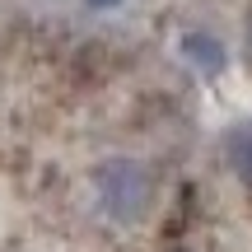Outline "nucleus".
<instances>
[{"label": "nucleus", "mask_w": 252, "mask_h": 252, "mask_svg": "<svg viewBox=\"0 0 252 252\" xmlns=\"http://www.w3.org/2000/svg\"><path fill=\"white\" fill-rule=\"evenodd\" d=\"M94 191H98V206H103L108 220L135 224V220H145V210L154 201V178L135 159H108L94 173Z\"/></svg>", "instance_id": "obj_1"}, {"label": "nucleus", "mask_w": 252, "mask_h": 252, "mask_svg": "<svg viewBox=\"0 0 252 252\" xmlns=\"http://www.w3.org/2000/svg\"><path fill=\"white\" fill-rule=\"evenodd\" d=\"M178 52H182V61L196 65L201 75H224V65H229L224 42H220L215 33H201V28H191V33L178 37Z\"/></svg>", "instance_id": "obj_2"}, {"label": "nucleus", "mask_w": 252, "mask_h": 252, "mask_svg": "<svg viewBox=\"0 0 252 252\" xmlns=\"http://www.w3.org/2000/svg\"><path fill=\"white\" fill-rule=\"evenodd\" d=\"M220 150H224V163L238 173V178L252 182V122H234L224 131V140H220Z\"/></svg>", "instance_id": "obj_3"}, {"label": "nucleus", "mask_w": 252, "mask_h": 252, "mask_svg": "<svg viewBox=\"0 0 252 252\" xmlns=\"http://www.w3.org/2000/svg\"><path fill=\"white\" fill-rule=\"evenodd\" d=\"M84 5H89V9H117L122 0H84Z\"/></svg>", "instance_id": "obj_4"}]
</instances>
